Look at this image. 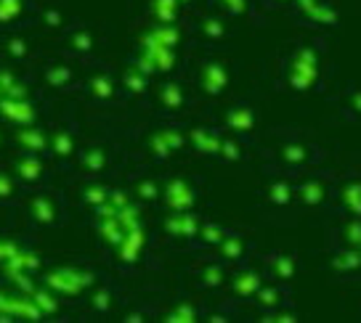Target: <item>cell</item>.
<instances>
[{"mask_svg":"<svg viewBox=\"0 0 361 323\" xmlns=\"http://www.w3.org/2000/svg\"><path fill=\"white\" fill-rule=\"evenodd\" d=\"M80 146H82V133H80V125L75 120L48 125V159L56 167H72Z\"/></svg>","mask_w":361,"mask_h":323,"instance_id":"17","label":"cell"},{"mask_svg":"<svg viewBox=\"0 0 361 323\" xmlns=\"http://www.w3.org/2000/svg\"><path fill=\"white\" fill-rule=\"evenodd\" d=\"M37 0H0V34L37 27Z\"/></svg>","mask_w":361,"mask_h":323,"instance_id":"24","label":"cell"},{"mask_svg":"<svg viewBox=\"0 0 361 323\" xmlns=\"http://www.w3.org/2000/svg\"><path fill=\"white\" fill-rule=\"evenodd\" d=\"M192 11L180 6V0H144V19L149 24H183Z\"/></svg>","mask_w":361,"mask_h":323,"instance_id":"34","label":"cell"},{"mask_svg":"<svg viewBox=\"0 0 361 323\" xmlns=\"http://www.w3.org/2000/svg\"><path fill=\"white\" fill-rule=\"evenodd\" d=\"M69 24H72V16H69V11L61 6V3H56V0H45V3L37 6V27H43L45 32L61 34Z\"/></svg>","mask_w":361,"mask_h":323,"instance_id":"40","label":"cell"},{"mask_svg":"<svg viewBox=\"0 0 361 323\" xmlns=\"http://www.w3.org/2000/svg\"><path fill=\"white\" fill-rule=\"evenodd\" d=\"M290 297H293L290 284L269 279L258 289V294L252 297V302H250V305L258 310V315H269V312H276V310H282V308H290V305H293V300H290Z\"/></svg>","mask_w":361,"mask_h":323,"instance_id":"32","label":"cell"},{"mask_svg":"<svg viewBox=\"0 0 361 323\" xmlns=\"http://www.w3.org/2000/svg\"><path fill=\"white\" fill-rule=\"evenodd\" d=\"M231 318H237V302H231L228 297H226L218 308L204 310V321H210V323H228Z\"/></svg>","mask_w":361,"mask_h":323,"instance_id":"48","label":"cell"},{"mask_svg":"<svg viewBox=\"0 0 361 323\" xmlns=\"http://www.w3.org/2000/svg\"><path fill=\"white\" fill-rule=\"evenodd\" d=\"M260 11H263V16L266 13H274V11H282L287 13V8L293 6V0H258Z\"/></svg>","mask_w":361,"mask_h":323,"instance_id":"50","label":"cell"},{"mask_svg":"<svg viewBox=\"0 0 361 323\" xmlns=\"http://www.w3.org/2000/svg\"><path fill=\"white\" fill-rule=\"evenodd\" d=\"M250 151H252V144H247L239 135L226 133L221 151H218V162H224V165H245L250 159Z\"/></svg>","mask_w":361,"mask_h":323,"instance_id":"44","label":"cell"},{"mask_svg":"<svg viewBox=\"0 0 361 323\" xmlns=\"http://www.w3.org/2000/svg\"><path fill=\"white\" fill-rule=\"evenodd\" d=\"M329 210L340 212L343 217H361V172H348L335 180Z\"/></svg>","mask_w":361,"mask_h":323,"instance_id":"26","label":"cell"},{"mask_svg":"<svg viewBox=\"0 0 361 323\" xmlns=\"http://www.w3.org/2000/svg\"><path fill=\"white\" fill-rule=\"evenodd\" d=\"M128 61L135 64L141 72H147L149 77H154V80L170 77V75H180V72H183V53H180V48L144 43V40H135V51Z\"/></svg>","mask_w":361,"mask_h":323,"instance_id":"11","label":"cell"},{"mask_svg":"<svg viewBox=\"0 0 361 323\" xmlns=\"http://www.w3.org/2000/svg\"><path fill=\"white\" fill-rule=\"evenodd\" d=\"M180 6H183V8H186V11H197V8H202L204 6V0H180Z\"/></svg>","mask_w":361,"mask_h":323,"instance_id":"52","label":"cell"},{"mask_svg":"<svg viewBox=\"0 0 361 323\" xmlns=\"http://www.w3.org/2000/svg\"><path fill=\"white\" fill-rule=\"evenodd\" d=\"M324 64L322 40H300L279 56V85L295 96L324 90Z\"/></svg>","mask_w":361,"mask_h":323,"instance_id":"2","label":"cell"},{"mask_svg":"<svg viewBox=\"0 0 361 323\" xmlns=\"http://www.w3.org/2000/svg\"><path fill=\"white\" fill-rule=\"evenodd\" d=\"M221 262H226L228 267H237L242 265V262H250L252 257H255V241L250 239L245 231H228V236H226L224 241H221V246L215 249V255Z\"/></svg>","mask_w":361,"mask_h":323,"instance_id":"30","label":"cell"},{"mask_svg":"<svg viewBox=\"0 0 361 323\" xmlns=\"http://www.w3.org/2000/svg\"><path fill=\"white\" fill-rule=\"evenodd\" d=\"M228 225L218 223V220H202V228H200V234H197V241H194L192 252H215L221 241H224L226 236H228Z\"/></svg>","mask_w":361,"mask_h":323,"instance_id":"43","label":"cell"},{"mask_svg":"<svg viewBox=\"0 0 361 323\" xmlns=\"http://www.w3.org/2000/svg\"><path fill=\"white\" fill-rule=\"evenodd\" d=\"M24 32H27V30H22V32L0 34V58L8 61V64H13V67H30V64L37 61L35 43Z\"/></svg>","mask_w":361,"mask_h":323,"instance_id":"31","label":"cell"},{"mask_svg":"<svg viewBox=\"0 0 361 323\" xmlns=\"http://www.w3.org/2000/svg\"><path fill=\"white\" fill-rule=\"evenodd\" d=\"M228 276H231V267L221 262L218 257H210V260H202L200 265L192 270V279H194V286L200 291H207V294H213V291H224L226 284H228Z\"/></svg>","mask_w":361,"mask_h":323,"instance_id":"33","label":"cell"},{"mask_svg":"<svg viewBox=\"0 0 361 323\" xmlns=\"http://www.w3.org/2000/svg\"><path fill=\"white\" fill-rule=\"evenodd\" d=\"M117 154H120V148L114 144H109V141H90V144L82 141L69 172L78 175L80 180L106 178L117 167Z\"/></svg>","mask_w":361,"mask_h":323,"instance_id":"13","label":"cell"},{"mask_svg":"<svg viewBox=\"0 0 361 323\" xmlns=\"http://www.w3.org/2000/svg\"><path fill=\"white\" fill-rule=\"evenodd\" d=\"M24 194H27V189H24L19 180L13 178V172L8 170V165H6V167H0V212L19 210Z\"/></svg>","mask_w":361,"mask_h":323,"instance_id":"42","label":"cell"},{"mask_svg":"<svg viewBox=\"0 0 361 323\" xmlns=\"http://www.w3.org/2000/svg\"><path fill=\"white\" fill-rule=\"evenodd\" d=\"M200 318H204V310L194 300H189V297L173 302L168 310H165V315H162V321L168 323H194L200 321Z\"/></svg>","mask_w":361,"mask_h":323,"instance_id":"45","label":"cell"},{"mask_svg":"<svg viewBox=\"0 0 361 323\" xmlns=\"http://www.w3.org/2000/svg\"><path fill=\"white\" fill-rule=\"evenodd\" d=\"M263 201L271 210H293L295 207V175L269 170V180L263 183Z\"/></svg>","mask_w":361,"mask_h":323,"instance_id":"28","label":"cell"},{"mask_svg":"<svg viewBox=\"0 0 361 323\" xmlns=\"http://www.w3.org/2000/svg\"><path fill=\"white\" fill-rule=\"evenodd\" d=\"M186 135H189V151L204 159H218L221 144H224V127L221 125L200 122L186 125Z\"/></svg>","mask_w":361,"mask_h":323,"instance_id":"27","label":"cell"},{"mask_svg":"<svg viewBox=\"0 0 361 323\" xmlns=\"http://www.w3.org/2000/svg\"><path fill=\"white\" fill-rule=\"evenodd\" d=\"M202 212L189 210V212H162V228L159 234L168 239L170 244L180 246V249H192L197 241V234L202 228Z\"/></svg>","mask_w":361,"mask_h":323,"instance_id":"20","label":"cell"},{"mask_svg":"<svg viewBox=\"0 0 361 323\" xmlns=\"http://www.w3.org/2000/svg\"><path fill=\"white\" fill-rule=\"evenodd\" d=\"M6 165L13 172V178L19 180L27 191L51 186L54 170H56V165L45 154H30V151H13Z\"/></svg>","mask_w":361,"mask_h":323,"instance_id":"16","label":"cell"},{"mask_svg":"<svg viewBox=\"0 0 361 323\" xmlns=\"http://www.w3.org/2000/svg\"><path fill=\"white\" fill-rule=\"evenodd\" d=\"M189 34L194 43H200L202 48H221L231 40L234 34V19H228L226 13H221L218 8L202 6L189 16Z\"/></svg>","mask_w":361,"mask_h":323,"instance_id":"12","label":"cell"},{"mask_svg":"<svg viewBox=\"0 0 361 323\" xmlns=\"http://www.w3.org/2000/svg\"><path fill=\"white\" fill-rule=\"evenodd\" d=\"M128 191L141 207H154L159 210V199H162V178H154L149 172H138L128 180Z\"/></svg>","mask_w":361,"mask_h":323,"instance_id":"36","label":"cell"},{"mask_svg":"<svg viewBox=\"0 0 361 323\" xmlns=\"http://www.w3.org/2000/svg\"><path fill=\"white\" fill-rule=\"evenodd\" d=\"M263 159H266V170L287 172V175H300V172L319 167L327 159V151L319 144H314V141L290 135V138H282V141L271 144L263 151Z\"/></svg>","mask_w":361,"mask_h":323,"instance_id":"3","label":"cell"},{"mask_svg":"<svg viewBox=\"0 0 361 323\" xmlns=\"http://www.w3.org/2000/svg\"><path fill=\"white\" fill-rule=\"evenodd\" d=\"M189 82L197 96L210 101H218L228 96V90L234 85V67L231 61L224 58L221 53H215L207 48V53L197 56L189 67Z\"/></svg>","mask_w":361,"mask_h":323,"instance_id":"8","label":"cell"},{"mask_svg":"<svg viewBox=\"0 0 361 323\" xmlns=\"http://www.w3.org/2000/svg\"><path fill=\"white\" fill-rule=\"evenodd\" d=\"M269 281L263 265H255L252 260L250 262H242V265L231 267V276H228V284H226V297L231 302H252V297L258 294V289Z\"/></svg>","mask_w":361,"mask_h":323,"instance_id":"22","label":"cell"},{"mask_svg":"<svg viewBox=\"0 0 361 323\" xmlns=\"http://www.w3.org/2000/svg\"><path fill=\"white\" fill-rule=\"evenodd\" d=\"M3 144H6V135H3V125H0V148H3Z\"/></svg>","mask_w":361,"mask_h":323,"instance_id":"53","label":"cell"},{"mask_svg":"<svg viewBox=\"0 0 361 323\" xmlns=\"http://www.w3.org/2000/svg\"><path fill=\"white\" fill-rule=\"evenodd\" d=\"M152 315V310L149 308H135V310H125V323H144Z\"/></svg>","mask_w":361,"mask_h":323,"instance_id":"51","label":"cell"},{"mask_svg":"<svg viewBox=\"0 0 361 323\" xmlns=\"http://www.w3.org/2000/svg\"><path fill=\"white\" fill-rule=\"evenodd\" d=\"M123 302V289L114 279H102L85 297V312L90 318H109Z\"/></svg>","mask_w":361,"mask_h":323,"instance_id":"25","label":"cell"},{"mask_svg":"<svg viewBox=\"0 0 361 323\" xmlns=\"http://www.w3.org/2000/svg\"><path fill=\"white\" fill-rule=\"evenodd\" d=\"M194 88L189 80H183L180 75H170V77L154 80L152 88V99L147 106H152V112L157 120H168V122H186V117L192 114L194 106Z\"/></svg>","mask_w":361,"mask_h":323,"instance_id":"7","label":"cell"},{"mask_svg":"<svg viewBox=\"0 0 361 323\" xmlns=\"http://www.w3.org/2000/svg\"><path fill=\"white\" fill-rule=\"evenodd\" d=\"M221 127L224 133L239 135L247 144H255V133H258V109L252 99H234L226 103L221 112Z\"/></svg>","mask_w":361,"mask_h":323,"instance_id":"19","label":"cell"},{"mask_svg":"<svg viewBox=\"0 0 361 323\" xmlns=\"http://www.w3.org/2000/svg\"><path fill=\"white\" fill-rule=\"evenodd\" d=\"M0 234H3V228H0Z\"/></svg>","mask_w":361,"mask_h":323,"instance_id":"54","label":"cell"},{"mask_svg":"<svg viewBox=\"0 0 361 323\" xmlns=\"http://www.w3.org/2000/svg\"><path fill=\"white\" fill-rule=\"evenodd\" d=\"M35 72H37L35 80H37L40 90L59 93V96H78L82 88V80H85V72H88V64L59 51L56 56L37 58Z\"/></svg>","mask_w":361,"mask_h":323,"instance_id":"6","label":"cell"},{"mask_svg":"<svg viewBox=\"0 0 361 323\" xmlns=\"http://www.w3.org/2000/svg\"><path fill=\"white\" fill-rule=\"evenodd\" d=\"M260 265H263L269 279L284 281V284H290L300 270V262L293 252H269V255L260 257Z\"/></svg>","mask_w":361,"mask_h":323,"instance_id":"37","label":"cell"},{"mask_svg":"<svg viewBox=\"0 0 361 323\" xmlns=\"http://www.w3.org/2000/svg\"><path fill=\"white\" fill-rule=\"evenodd\" d=\"M202 199V180L194 175H165L162 178V199H159V210L162 212H189L200 207Z\"/></svg>","mask_w":361,"mask_h":323,"instance_id":"15","label":"cell"},{"mask_svg":"<svg viewBox=\"0 0 361 323\" xmlns=\"http://www.w3.org/2000/svg\"><path fill=\"white\" fill-rule=\"evenodd\" d=\"M335 194V178L324 170H308L295 175V207L300 210H327Z\"/></svg>","mask_w":361,"mask_h":323,"instance_id":"14","label":"cell"},{"mask_svg":"<svg viewBox=\"0 0 361 323\" xmlns=\"http://www.w3.org/2000/svg\"><path fill=\"white\" fill-rule=\"evenodd\" d=\"M43 93L35 96H3L0 99V125L3 127H24L43 122Z\"/></svg>","mask_w":361,"mask_h":323,"instance_id":"18","label":"cell"},{"mask_svg":"<svg viewBox=\"0 0 361 323\" xmlns=\"http://www.w3.org/2000/svg\"><path fill=\"white\" fill-rule=\"evenodd\" d=\"M109 194H112V183H106L104 178H88L80 180L78 186V204L82 210H99L102 204L109 201Z\"/></svg>","mask_w":361,"mask_h":323,"instance_id":"39","label":"cell"},{"mask_svg":"<svg viewBox=\"0 0 361 323\" xmlns=\"http://www.w3.org/2000/svg\"><path fill=\"white\" fill-rule=\"evenodd\" d=\"M27 244L24 239H19V236H6V234H0V265L3 262H8L22 246Z\"/></svg>","mask_w":361,"mask_h":323,"instance_id":"49","label":"cell"},{"mask_svg":"<svg viewBox=\"0 0 361 323\" xmlns=\"http://www.w3.org/2000/svg\"><path fill=\"white\" fill-rule=\"evenodd\" d=\"M340 112L350 122H361V85H348L338 96Z\"/></svg>","mask_w":361,"mask_h":323,"instance_id":"47","label":"cell"},{"mask_svg":"<svg viewBox=\"0 0 361 323\" xmlns=\"http://www.w3.org/2000/svg\"><path fill=\"white\" fill-rule=\"evenodd\" d=\"M102 281L99 270L80 262H69V265H54L40 270V284L56 291L64 302H85L88 291Z\"/></svg>","mask_w":361,"mask_h":323,"instance_id":"9","label":"cell"},{"mask_svg":"<svg viewBox=\"0 0 361 323\" xmlns=\"http://www.w3.org/2000/svg\"><path fill=\"white\" fill-rule=\"evenodd\" d=\"M19 212L30 231H56L69 220L67 194L54 186L27 191L19 204Z\"/></svg>","mask_w":361,"mask_h":323,"instance_id":"4","label":"cell"},{"mask_svg":"<svg viewBox=\"0 0 361 323\" xmlns=\"http://www.w3.org/2000/svg\"><path fill=\"white\" fill-rule=\"evenodd\" d=\"M138 154L144 162L162 167L170 159H176L178 154L189 151V135H186V122H168L159 120L154 127L141 130V141H138Z\"/></svg>","mask_w":361,"mask_h":323,"instance_id":"5","label":"cell"},{"mask_svg":"<svg viewBox=\"0 0 361 323\" xmlns=\"http://www.w3.org/2000/svg\"><path fill=\"white\" fill-rule=\"evenodd\" d=\"M59 45H61L64 53L80 58L85 64L99 61V56H96L99 53V37H96V32L90 30L88 24L78 22V19H72V24L59 34Z\"/></svg>","mask_w":361,"mask_h":323,"instance_id":"23","label":"cell"},{"mask_svg":"<svg viewBox=\"0 0 361 323\" xmlns=\"http://www.w3.org/2000/svg\"><path fill=\"white\" fill-rule=\"evenodd\" d=\"M147 207H141L130 196L128 186L117 189L112 186L109 201L102 204L99 210L88 212L90 225L96 231L99 244L106 249L112 262L123 273L149 267V260L154 255V231L147 225Z\"/></svg>","mask_w":361,"mask_h":323,"instance_id":"1","label":"cell"},{"mask_svg":"<svg viewBox=\"0 0 361 323\" xmlns=\"http://www.w3.org/2000/svg\"><path fill=\"white\" fill-rule=\"evenodd\" d=\"M80 101H85L96 109H120L128 106V99L120 85V75L112 72L109 67H104L102 61H90L82 88L78 93Z\"/></svg>","mask_w":361,"mask_h":323,"instance_id":"10","label":"cell"},{"mask_svg":"<svg viewBox=\"0 0 361 323\" xmlns=\"http://www.w3.org/2000/svg\"><path fill=\"white\" fill-rule=\"evenodd\" d=\"M359 249H361V246H359Z\"/></svg>","mask_w":361,"mask_h":323,"instance_id":"55","label":"cell"},{"mask_svg":"<svg viewBox=\"0 0 361 323\" xmlns=\"http://www.w3.org/2000/svg\"><path fill=\"white\" fill-rule=\"evenodd\" d=\"M287 16L311 30H329V27H338L340 22L335 0H293V6L287 8Z\"/></svg>","mask_w":361,"mask_h":323,"instance_id":"21","label":"cell"},{"mask_svg":"<svg viewBox=\"0 0 361 323\" xmlns=\"http://www.w3.org/2000/svg\"><path fill=\"white\" fill-rule=\"evenodd\" d=\"M120 85H123V93L128 103H133V106H144L149 103L152 99V88H154V77H149L147 72H141V69L135 67V64H125L120 72Z\"/></svg>","mask_w":361,"mask_h":323,"instance_id":"29","label":"cell"},{"mask_svg":"<svg viewBox=\"0 0 361 323\" xmlns=\"http://www.w3.org/2000/svg\"><path fill=\"white\" fill-rule=\"evenodd\" d=\"M204 6L218 8L234 22H250V19H263L258 0H204Z\"/></svg>","mask_w":361,"mask_h":323,"instance_id":"41","label":"cell"},{"mask_svg":"<svg viewBox=\"0 0 361 323\" xmlns=\"http://www.w3.org/2000/svg\"><path fill=\"white\" fill-rule=\"evenodd\" d=\"M329 270L343 279H353L361 273V249L356 246H340L332 244L329 249Z\"/></svg>","mask_w":361,"mask_h":323,"instance_id":"38","label":"cell"},{"mask_svg":"<svg viewBox=\"0 0 361 323\" xmlns=\"http://www.w3.org/2000/svg\"><path fill=\"white\" fill-rule=\"evenodd\" d=\"M332 244H340V246H361V217H345L343 223L332 231Z\"/></svg>","mask_w":361,"mask_h":323,"instance_id":"46","label":"cell"},{"mask_svg":"<svg viewBox=\"0 0 361 323\" xmlns=\"http://www.w3.org/2000/svg\"><path fill=\"white\" fill-rule=\"evenodd\" d=\"M11 144L16 151H30V154L48 156V125L35 122L24 127H13Z\"/></svg>","mask_w":361,"mask_h":323,"instance_id":"35","label":"cell"}]
</instances>
